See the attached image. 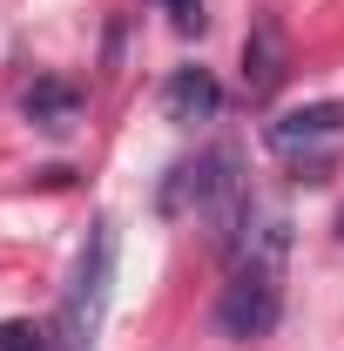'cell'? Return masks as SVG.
<instances>
[{
  "label": "cell",
  "mask_w": 344,
  "mask_h": 351,
  "mask_svg": "<svg viewBox=\"0 0 344 351\" xmlns=\"http://www.w3.org/2000/svg\"><path fill=\"white\" fill-rule=\"evenodd\" d=\"M277 317H284V223H263L230 257V284L216 298V324H223V338L257 345V338L277 331Z\"/></svg>",
  "instance_id": "cell-1"
},
{
  "label": "cell",
  "mask_w": 344,
  "mask_h": 351,
  "mask_svg": "<svg viewBox=\"0 0 344 351\" xmlns=\"http://www.w3.org/2000/svg\"><path fill=\"white\" fill-rule=\"evenodd\" d=\"M108 291H115V223H95L75 257V277H68V298L47 324V345L54 351H95L101 338V317H108Z\"/></svg>",
  "instance_id": "cell-2"
},
{
  "label": "cell",
  "mask_w": 344,
  "mask_h": 351,
  "mask_svg": "<svg viewBox=\"0 0 344 351\" xmlns=\"http://www.w3.org/2000/svg\"><path fill=\"white\" fill-rule=\"evenodd\" d=\"M284 75H291V41H284L277 14H257L250 41H243V88H250V101H270L284 88Z\"/></svg>",
  "instance_id": "cell-3"
},
{
  "label": "cell",
  "mask_w": 344,
  "mask_h": 351,
  "mask_svg": "<svg viewBox=\"0 0 344 351\" xmlns=\"http://www.w3.org/2000/svg\"><path fill=\"white\" fill-rule=\"evenodd\" d=\"M216 108H223V82H216L210 68H175L169 82H162V115L169 122H210Z\"/></svg>",
  "instance_id": "cell-4"
},
{
  "label": "cell",
  "mask_w": 344,
  "mask_h": 351,
  "mask_svg": "<svg viewBox=\"0 0 344 351\" xmlns=\"http://www.w3.org/2000/svg\"><path fill=\"white\" fill-rule=\"evenodd\" d=\"M338 129H344V95L338 101H304V108H291V115L270 122V149L297 156L304 142H324V135H338Z\"/></svg>",
  "instance_id": "cell-5"
},
{
  "label": "cell",
  "mask_w": 344,
  "mask_h": 351,
  "mask_svg": "<svg viewBox=\"0 0 344 351\" xmlns=\"http://www.w3.org/2000/svg\"><path fill=\"white\" fill-rule=\"evenodd\" d=\"M75 108H82V88H75V82H34L27 95H21V115L41 122V129H68Z\"/></svg>",
  "instance_id": "cell-6"
},
{
  "label": "cell",
  "mask_w": 344,
  "mask_h": 351,
  "mask_svg": "<svg viewBox=\"0 0 344 351\" xmlns=\"http://www.w3.org/2000/svg\"><path fill=\"white\" fill-rule=\"evenodd\" d=\"M0 351H54L47 324H0Z\"/></svg>",
  "instance_id": "cell-7"
},
{
  "label": "cell",
  "mask_w": 344,
  "mask_h": 351,
  "mask_svg": "<svg viewBox=\"0 0 344 351\" xmlns=\"http://www.w3.org/2000/svg\"><path fill=\"white\" fill-rule=\"evenodd\" d=\"M162 14L175 21V34H203V27H210V14H203V0H162Z\"/></svg>",
  "instance_id": "cell-8"
}]
</instances>
